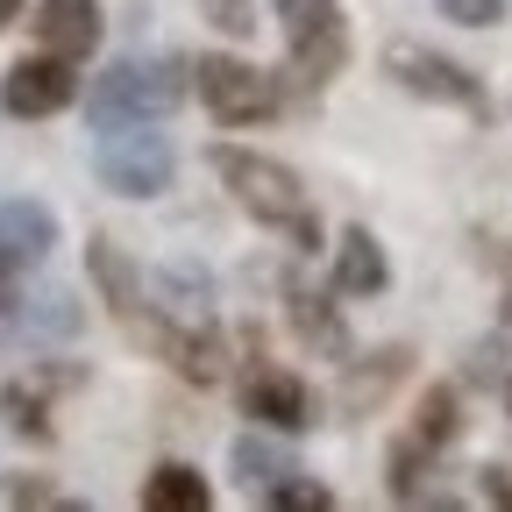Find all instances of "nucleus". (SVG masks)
<instances>
[{
    "label": "nucleus",
    "instance_id": "f257e3e1",
    "mask_svg": "<svg viewBox=\"0 0 512 512\" xmlns=\"http://www.w3.org/2000/svg\"><path fill=\"white\" fill-rule=\"evenodd\" d=\"M214 171H221V185L235 192L242 214H256L264 228H285L299 249L320 242V228H313V214H306V192H299V178H292L278 157H256V150L214 143Z\"/></svg>",
    "mask_w": 512,
    "mask_h": 512
},
{
    "label": "nucleus",
    "instance_id": "0eeeda50",
    "mask_svg": "<svg viewBox=\"0 0 512 512\" xmlns=\"http://www.w3.org/2000/svg\"><path fill=\"white\" fill-rule=\"evenodd\" d=\"M384 72H392L413 100H441V107H463L470 121H484L491 114V100H484V86L463 72V64H448L441 50H427V43H384Z\"/></svg>",
    "mask_w": 512,
    "mask_h": 512
},
{
    "label": "nucleus",
    "instance_id": "f3484780",
    "mask_svg": "<svg viewBox=\"0 0 512 512\" xmlns=\"http://www.w3.org/2000/svg\"><path fill=\"white\" fill-rule=\"evenodd\" d=\"M0 420H8L22 441H50V399H43V384H0Z\"/></svg>",
    "mask_w": 512,
    "mask_h": 512
},
{
    "label": "nucleus",
    "instance_id": "423d86ee",
    "mask_svg": "<svg viewBox=\"0 0 512 512\" xmlns=\"http://www.w3.org/2000/svg\"><path fill=\"white\" fill-rule=\"evenodd\" d=\"M86 271H93V285H100V299L114 306L121 328L136 335L143 349H157L171 320L150 306V285H143V271H136V264H128V249H121V242H107V235H93V242H86Z\"/></svg>",
    "mask_w": 512,
    "mask_h": 512
},
{
    "label": "nucleus",
    "instance_id": "2eb2a0df",
    "mask_svg": "<svg viewBox=\"0 0 512 512\" xmlns=\"http://www.w3.org/2000/svg\"><path fill=\"white\" fill-rule=\"evenodd\" d=\"M143 505L150 512H207L214 491H207V477L192 470V463H157L150 484H143Z\"/></svg>",
    "mask_w": 512,
    "mask_h": 512
},
{
    "label": "nucleus",
    "instance_id": "bb28decb",
    "mask_svg": "<svg viewBox=\"0 0 512 512\" xmlns=\"http://www.w3.org/2000/svg\"><path fill=\"white\" fill-rule=\"evenodd\" d=\"M0 264H8V256H0ZM0 306H8V271H0Z\"/></svg>",
    "mask_w": 512,
    "mask_h": 512
},
{
    "label": "nucleus",
    "instance_id": "dca6fc26",
    "mask_svg": "<svg viewBox=\"0 0 512 512\" xmlns=\"http://www.w3.org/2000/svg\"><path fill=\"white\" fill-rule=\"evenodd\" d=\"M228 470H235V477H242L256 498H264L278 477H292V456H285L278 441H264V434H242V441L228 448Z\"/></svg>",
    "mask_w": 512,
    "mask_h": 512
},
{
    "label": "nucleus",
    "instance_id": "20e7f679",
    "mask_svg": "<svg viewBox=\"0 0 512 512\" xmlns=\"http://www.w3.org/2000/svg\"><path fill=\"white\" fill-rule=\"evenodd\" d=\"M278 22H285L292 72L306 86H328L342 64H349V22H342L335 0H278Z\"/></svg>",
    "mask_w": 512,
    "mask_h": 512
},
{
    "label": "nucleus",
    "instance_id": "6e6552de",
    "mask_svg": "<svg viewBox=\"0 0 512 512\" xmlns=\"http://www.w3.org/2000/svg\"><path fill=\"white\" fill-rule=\"evenodd\" d=\"M79 79H72V57H57V50H36L22 64H8V79H0V107L22 114V121H43L57 107H72Z\"/></svg>",
    "mask_w": 512,
    "mask_h": 512
},
{
    "label": "nucleus",
    "instance_id": "cd10ccee",
    "mask_svg": "<svg viewBox=\"0 0 512 512\" xmlns=\"http://www.w3.org/2000/svg\"><path fill=\"white\" fill-rule=\"evenodd\" d=\"M498 313H505V328H512V292H505V306H498Z\"/></svg>",
    "mask_w": 512,
    "mask_h": 512
},
{
    "label": "nucleus",
    "instance_id": "393cba45",
    "mask_svg": "<svg viewBox=\"0 0 512 512\" xmlns=\"http://www.w3.org/2000/svg\"><path fill=\"white\" fill-rule=\"evenodd\" d=\"M477 477H484V498H491V505H512V470L491 463V470H477Z\"/></svg>",
    "mask_w": 512,
    "mask_h": 512
},
{
    "label": "nucleus",
    "instance_id": "9d476101",
    "mask_svg": "<svg viewBox=\"0 0 512 512\" xmlns=\"http://www.w3.org/2000/svg\"><path fill=\"white\" fill-rule=\"evenodd\" d=\"M36 36H43V50H57V57H93L100 50V0H43L36 8Z\"/></svg>",
    "mask_w": 512,
    "mask_h": 512
},
{
    "label": "nucleus",
    "instance_id": "4468645a",
    "mask_svg": "<svg viewBox=\"0 0 512 512\" xmlns=\"http://www.w3.org/2000/svg\"><path fill=\"white\" fill-rule=\"evenodd\" d=\"M406 363H413V349H399V342L377 349V356H363V363L349 370V384H342V413H370V406L406 377Z\"/></svg>",
    "mask_w": 512,
    "mask_h": 512
},
{
    "label": "nucleus",
    "instance_id": "39448f33",
    "mask_svg": "<svg viewBox=\"0 0 512 512\" xmlns=\"http://www.w3.org/2000/svg\"><path fill=\"white\" fill-rule=\"evenodd\" d=\"M192 79H200V100H207V114L221 128H256V121H271L285 107L278 79L256 72V64H242V57H200Z\"/></svg>",
    "mask_w": 512,
    "mask_h": 512
},
{
    "label": "nucleus",
    "instance_id": "4be33fe9",
    "mask_svg": "<svg viewBox=\"0 0 512 512\" xmlns=\"http://www.w3.org/2000/svg\"><path fill=\"white\" fill-rule=\"evenodd\" d=\"M441 15L463 29H491V22H505V0H441Z\"/></svg>",
    "mask_w": 512,
    "mask_h": 512
},
{
    "label": "nucleus",
    "instance_id": "a211bd4d",
    "mask_svg": "<svg viewBox=\"0 0 512 512\" xmlns=\"http://www.w3.org/2000/svg\"><path fill=\"white\" fill-rule=\"evenodd\" d=\"M456 392L448 384H434V392L420 399V413H413V441H427V448H441V441H456Z\"/></svg>",
    "mask_w": 512,
    "mask_h": 512
},
{
    "label": "nucleus",
    "instance_id": "6ab92c4d",
    "mask_svg": "<svg viewBox=\"0 0 512 512\" xmlns=\"http://www.w3.org/2000/svg\"><path fill=\"white\" fill-rule=\"evenodd\" d=\"M22 320H29V335H50V342L79 335V306H72V292H36Z\"/></svg>",
    "mask_w": 512,
    "mask_h": 512
},
{
    "label": "nucleus",
    "instance_id": "f03ea898",
    "mask_svg": "<svg viewBox=\"0 0 512 512\" xmlns=\"http://www.w3.org/2000/svg\"><path fill=\"white\" fill-rule=\"evenodd\" d=\"M178 100H185V57H128L93 79L86 114L100 136V128H121V121H164Z\"/></svg>",
    "mask_w": 512,
    "mask_h": 512
},
{
    "label": "nucleus",
    "instance_id": "f8f14e48",
    "mask_svg": "<svg viewBox=\"0 0 512 512\" xmlns=\"http://www.w3.org/2000/svg\"><path fill=\"white\" fill-rule=\"evenodd\" d=\"M384 285H392V264H384V249L370 228H342L335 242V292L342 299H377Z\"/></svg>",
    "mask_w": 512,
    "mask_h": 512
},
{
    "label": "nucleus",
    "instance_id": "9b49d317",
    "mask_svg": "<svg viewBox=\"0 0 512 512\" xmlns=\"http://www.w3.org/2000/svg\"><path fill=\"white\" fill-rule=\"evenodd\" d=\"M57 249V214L43 200H0V256L8 264H43Z\"/></svg>",
    "mask_w": 512,
    "mask_h": 512
},
{
    "label": "nucleus",
    "instance_id": "ddd939ff",
    "mask_svg": "<svg viewBox=\"0 0 512 512\" xmlns=\"http://www.w3.org/2000/svg\"><path fill=\"white\" fill-rule=\"evenodd\" d=\"M285 313H292V328H299V342H306L313 356H328V363H342V356H349V328H342V313L320 299L313 285H285Z\"/></svg>",
    "mask_w": 512,
    "mask_h": 512
},
{
    "label": "nucleus",
    "instance_id": "5701e85b",
    "mask_svg": "<svg viewBox=\"0 0 512 512\" xmlns=\"http://www.w3.org/2000/svg\"><path fill=\"white\" fill-rule=\"evenodd\" d=\"M0 505H64L43 477H0Z\"/></svg>",
    "mask_w": 512,
    "mask_h": 512
},
{
    "label": "nucleus",
    "instance_id": "7ed1b4c3",
    "mask_svg": "<svg viewBox=\"0 0 512 512\" xmlns=\"http://www.w3.org/2000/svg\"><path fill=\"white\" fill-rule=\"evenodd\" d=\"M93 171H100L107 192H121V200H157V192L178 178V157H171V143L150 121H121V128H100Z\"/></svg>",
    "mask_w": 512,
    "mask_h": 512
},
{
    "label": "nucleus",
    "instance_id": "a878e982",
    "mask_svg": "<svg viewBox=\"0 0 512 512\" xmlns=\"http://www.w3.org/2000/svg\"><path fill=\"white\" fill-rule=\"evenodd\" d=\"M15 15H22V0H0V29H8Z\"/></svg>",
    "mask_w": 512,
    "mask_h": 512
},
{
    "label": "nucleus",
    "instance_id": "c85d7f7f",
    "mask_svg": "<svg viewBox=\"0 0 512 512\" xmlns=\"http://www.w3.org/2000/svg\"><path fill=\"white\" fill-rule=\"evenodd\" d=\"M505 406H512V384H505Z\"/></svg>",
    "mask_w": 512,
    "mask_h": 512
},
{
    "label": "nucleus",
    "instance_id": "412c9836",
    "mask_svg": "<svg viewBox=\"0 0 512 512\" xmlns=\"http://www.w3.org/2000/svg\"><path fill=\"white\" fill-rule=\"evenodd\" d=\"M200 15H207L221 36H249V29H256V8H249V0H200Z\"/></svg>",
    "mask_w": 512,
    "mask_h": 512
},
{
    "label": "nucleus",
    "instance_id": "1a4fd4ad",
    "mask_svg": "<svg viewBox=\"0 0 512 512\" xmlns=\"http://www.w3.org/2000/svg\"><path fill=\"white\" fill-rule=\"evenodd\" d=\"M242 413L256 427H271V434H306L313 427V392L292 377V370H271V363H256L242 377Z\"/></svg>",
    "mask_w": 512,
    "mask_h": 512
},
{
    "label": "nucleus",
    "instance_id": "aec40b11",
    "mask_svg": "<svg viewBox=\"0 0 512 512\" xmlns=\"http://www.w3.org/2000/svg\"><path fill=\"white\" fill-rule=\"evenodd\" d=\"M264 505H278V512H328V505H335V491L292 470V477H278V484L264 491Z\"/></svg>",
    "mask_w": 512,
    "mask_h": 512
},
{
    "label": "nucleus",
    "instance_id": "b1692460",
    "mask_svg": "<svg viewBox=\"0 0 512 512\" xmlns=\"http://www.w3.org/2000/svg\"><path fill=\"white\" fill-rule=\"evenodd\" d=\"M498 363H505V349L498 342H477L470 349V384H498Z\"/></svg>",
    "mask_w": 512,
    "mask_h": 512
}]
</instances>
